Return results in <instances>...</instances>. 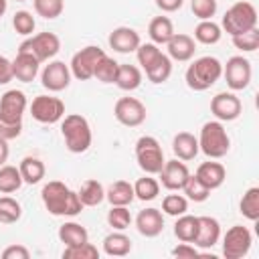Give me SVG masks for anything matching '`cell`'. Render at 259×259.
Segmentation results:
<instances>
[{"label": "cell", "mask_w": 259, "mask_h": 259, "mask_svg": "<svg viewBox=\"0 0 259 259\" xmlns=\"http://www.w3.org/2000/svg\"><path fill=\"white\" fill-rule=\"evenodd\" d=\"M40 198L45 208L55 217H77L83 210L79 194L61 180H49L40 190Z\"/></svg>", "instance_id": "obj_1"}, {"label": "cell", "mask_w": 259, "mask_h": 259, "mask_svg": "<svg viewBox=\"0 0 259 259\" xmlns=\"http://www.w3.org/2000/svg\"><path fill=\"white\" fill-rule=\"evenodd\" d=\"M221 77H223V63L210 55L194 59L184 73V81L192 91H206Z\"/></svg>", "instance_id": "obj_2"}, {"label": "cell", "mask_w": 259, "mask_h": 259, "mask_svg": "<svg viewBox=\"0 0 259 259\" xmlns=\"http://www.w3.org/2000/svg\"><path fill=\"white\" fill-rule=\"evenodd\" d=\"M61 136L65 140V148L71 154H83V152H87L89 146H91V142H93L91 125H89L87 117H83L81 113L63 115Z\"/></svg>", "instance_id": "obj_3"}, {"label": "cell", "mask_w": 259, "mask_h": 259, "mask_svg": "<svg viewBox=\"0 0 259 259\" xmlns=\"http://www.w3.org/2000/svg\"><path fill=\"white\" fill-rule=\"evenodd\" d=\"M198 150L210 158V160H219L223 156L229 154L231 150V138L223 125V121L212 119L202 123L200 127V136H198Z\"/></svg>", "instance_id": "obj_4"}, {"label": "cell", "mask_w": 259, "mask_h": 259, "mask_svg": "<svg viewBox=\"0 0 259 259\" xmlns=\"http://www.w3.org/2000/svg\"><path fill=\"white\" fill-rule=\"evenodd\" d=\"M257 26V8L247 2V0H239L235 2L223 16V24L221 28L229 34V36H235V34H241V32H247L251 28Z\"/></svg>", "instance_id": "obj_5"}, {"label": "cell", "mask_w": 259, "mask_h": 259, "mask_svg": "<svg viewBox=\"0 0 259 259\" xmlns=\"http://www.w3.org/2000/svg\"><path fill=\"white\" fill-rule=\"evenodd\" d=\"M136 160L146 174H158L164 166V150L154 136H142L136 142Z\"/></svg>", "instance_id": "obj_6"}, {"label": "cell", "mask_w": 259, "mask_h": 259, "mask_svg": "<svg viewBox=\"0 0 259 259\" xmlns=\"http://www.w3.org/2000/svg\"><path fill=\"white\" fill-rule=\"evenodd\" d=\"M223 77L229 85V89L233 91H243L249 87L251 77H253V69H251V61L243 55H235L227 59V65H223Z\"/></svg>", "instance_id": "obj_7"}, {"label": "cell", "mask_w": 259, "mask_h": 259, "mask_svg": "<svg viewBox=\"0 0 259 259\" xmlns=\"http://www.w3.org/2000/svg\"><path fill=\"white\" fill-rule=\"evenodd\" d=\"M18 51H26V53L34 55L40 63L51 61L61 51V38L55 32H38V34L28 36L26 40H22Z\"/></svg>", "instance_id": "obj_8"}, {"label": "cell", "mask_w": 259, "mask_h": 259, "mask_svg": "<svg viewBox=\"0 0 259 259\" xmlns=\"http://www.w3.org/2000/svg\"><path fill=\"white\" fill-rule=\"evenodd\" d=\"M105 55L103 49L95 47V45H87L83 47L81 51H77L73 57H71V63H69V69H71V75L79 81H87L93 77V71H95V65L99 63V59Z\"/></svg>", "instance_id": "obj_9"}, {"label": "cell", "mask_w": 259, "mask_h": 259, "mask_svg": "<svg viewBox=\"0 0 259 259\" xmlns=\"http://www.w3.org/2000/svg\"><path fill=\"white\" fill-rule=\"evenodd\" d=\"M253 245V235L243 225H233L223 237V255L227 259H241L249 253Z\"/></svg>", "instance_id": "obj_10"}, {"label": "cell", "mask_w": 259, "mask_h": 259, "mask_svg": "<svg viewBox=\"0 0 259 259\" xmlns=\"http://www.w3.org/2000/svg\"><path fill=\"white\" fill-rule=\"evenodd\" d=\"M30 115L38 123H57L65 115V103L53 95H36L30 103Z\"/></svg>", "instance_id": "obj_11"}, {"label": "cell", "mask_w": 259, "mask_h": 259, "mask_svg": "<svg viewBox=\"0 0 259 259\" xmlns=\"http://www.w3.org/2000/svg\"><path fill=\"white\" fill-rule=\"evenodd\" d=\"M115 119L125 127H138L146 121V105L136 97H119L113 105Z\"/></svg>", "instance_id": "obj_12"}, {"label": "cell", "mask_w": 259, "mask_h": 259, "mask_svg": "<svg viewBox=\"0 0 259 259\" xmlns=\"http://www.w3.org/2000/svg\"><path fill=\"white\" fill-rule=\"evenodd\" d=\"M243 111L241 99L231 91H221L210 99V113L219 121H235Z\"/></svg>", "instance_id": "obj_13"}, {"label": "cell", "mask_w": 259, "mask_h": 259, "mask_svg": "<svg viewBox=\"0 0 259 259\" xmlns=\"http://www.w3.org/2000/svg\"><path fill=\"white\" fill-rule=\"evenodd\" d=\"M71 69L69 65H65L63 61H51L49 65H45L42 73H40V83L45 89L53 91V93H59L63 89L69 87L71 83Z\"/></svg>", "instance_id": "obj_14"}, {"label": "cell", "mask_w": 259, "mask_h": 259, "mask_svg": "<svg viewBox=\"0 0 259 259\" xmlns=\"http://www.w3.org/2000/svg\"><path fill=\"white\" fill-rule=\"evenodd\" d=\"M158 174H160L162 186H164L166 190H172V192H174V190H182L184 182H186L188 176H190V170H188V166H186L182 160L174 158V160H166L164 166H162V170H160Z\"/></svg>", "instance_id": "obj_15"}, {"label": "cell", "mask_w": 259, "mask_h": 259, "mask_svg": "<svg viewBox=\"0 0 259 259\" xmlns=\"http://www.w3.org/2000/svg\"><path fill=\"white\" fill-rule=\"evenodd\" d=\"M26 95L20 89H8L0 97V117L6 121H22L26 111Z\"/></svg>", "instance_id": "obj_16"}, {"label": "cell", "mask_w": 259, "mask_h": 259, "mask_svg": "<svg viewBox=\"0 0 259 259\" xmlns=\"http://www.w3.org/2000/svg\"><path fill=\"white\" fill-rule=\"evenodd\" d=\"M136 229H138V233L142 237H148V239L158 237L164 231V214H162V210L154 208V206L140 210L138 217H136Z\"/></svg>", "instance_id": "obj_17"}, {"label": "cell", "mask_w": 259, "mask_h": 259, "mask_svg": "<svg viewBox=\"0 0 259 259\" xmlns=\"http://www.w3.org/2000/svg\"><path fill=\"white\" fill-rule=\"evenodd\" d=\"M107 42L115 53L127 55V53H136V49L140 47L142 40H140V34L132 26H117L109 32Z\"/></svg>", "instance_id": "obj_18"}, {"label": "cell", "mask_w": 259, "mask_h": 259, "mask_svg": "<svg viewBox=\"0 0 259 259\" xmlns=\"http://www.w3.org/2000/svg\"><path fill=\"white\" fill-rule=\"evenodd\" d=\"M221 239V223L214 217H198V231L194 237V247L198 249H210Z\"/></svg>", "instance_id": "obj_19"}, {"label": "cell", "mask_w": 259, "mask_h": 259, "mask_svg": "<svg viewBox=\"0 0 259 259\" xmlns=\"http://www.w3.org/2000/svg\"><path fill=\"white\" fill-rule=\"evenodd\" d=\"M168 47V57L172 61H178V63H186L194 57V51H196V40L190 36V34H184V32H174V36L166 42Z\"/></svg>", "instance_id": "obj_20"}, {"label": "cell", "mask_w": 259, "mask_h": 259, "mask_svg": "<svg viewBox=\"0 0 259 259\" xmlns=\"http://www.w3.org/2000/svg\"><path fill=\"white\" fill-rule=\"evenodd\" d=\"M38 65L40 61L34 55L26 51H18L16 57L12 59V75L22 83H30L38 75Z\"/></svg>", "instance_id": "obj_21"}, {"label": "cell", "mask_w": 259, "mask_h": 259, "mask_svg": "<svg viewBox=\"0 0 259 259\" xmlns=\"http://www.w3.org/2000/svg\"><path fill=\"white\" fill-rule=\"evenodd\" d=\"M208 190H214V188H221L223 182L227 180V170L221 162H214V160H208V162H202L198 168H196V174H194Z\"/></svg>", "instance_id": "obj_22"}, {"label": "cell", "mask_w": 259, "mask_h": 259, "mask_svg": "<svg viewBox=\"0 0 259 259\" xmlns=\"http://www.w3.org/2000/svg\"><path fill=\"white\" fill-rule=\"evenodd\" d=\"M172 152L178 160H194L196 154L200 152L198 150V138L192 136L190 132H178L174 138H172Z\"/></svg>", "instance_id": "obj_23"}, {"label": "cell", "mask_w": 259, "mask_h": 259, "mask_svg": "<svg viewBox=\"0 0 259 259\" xmlns=\"http://www.w3.org/2000/svg\"><path fill=\"white\" fill-rule=\"evenodd\" d=\"M105 198L109 200L111 206H127L134 202L136 194H134V184H130L127 180H115L109 184V188L105 190Z\"/></svg>", "instance_id": "obj_24"}, {"label": "cell", "mask_w": 259, "mask_h": 259, "mask_svg": "<svg viewBox=\"0 0 259 259\" xmlns=\"http://www.w3.org/2000/svg\"><path fill=\"white\" fill-rule=\"evenodd\" d=\"M18 170H20L22 182H26V184H38L47 174L45 162L36 156H24L18 164Z\"/></svg>", "instance_id": "obj_25"}, {"label": "cell", "mask_w": 259, "mask_h": 259, "mask_svg": "<svg viewBox=\"0 0 259 259\" xmlns=\"http://www.w3.org/2000/svg\"><path fill=\"white\" fill-rule=\"evenodd\" d=\"M132 251V239L123 231H113L103 239V253L109 257H125Z\"/></svg>", "instance_id": "obj_26"}, {"label": "cell", "mask_w": 259, "mask_h": 259, "mask_svg": "<svg viewBox=\"0 0 259 259\" xmlns=\"http://www.w3.org/2000/svg\"><path fill=\"white\" fill-rule=\"evenodd\" d=\"M121 91H136L142 85V71L136 65H127V63H119L117 67V75L113 81Z\"/></svg>", "instance_id": "obj_27"}, {"label": "cell", "mask_w": 259, "mask_h": 259, "mask_svg": "<svg viewBox=\"0 0 259 259\" xmlns=\"http://www.w3.org/2000/svg\"><path fill=\"white\" fill-rule=\"evenodd\" d=\"M148 34L154 45H166L174 36V24L168 16H156L148 24Z\"/></svg>", "instance_id": "obj_28"}, {"label": "cell", "mask_w": 259, "mask_h": 259, "mask_svg": "<svg viewBox=\"0 0 259 259\" xmlns=\"http://www.w3.org/2000/svg\"><path fill=\"white\" fill-rule=\"evenodd\" d=\"M59 241L65 243V247H71V245H81V243H87L89 241V233L83 225L75 223V221H69V223H63L59 227Z\"/></svg>", "instance_id": "obj_29"}, {"label": "cell", "mask_w": 259, "mask_h": 259, "mask_svg": "<svg viewBox=\"0 0 259 259\" xmlns=\"http://www.w3.org/2000/svg\"><path fill=\"white\" fill-rule=\"evenodd\" d=\"M144 71H146V77H148L154 85H160V83L168 81L170 75H172V59H170L168 55L160 53V55L156 57V61H154L152 65H148Z\"/></svg>", "instance_id": "obj_30"}, {"label": "cell", "mask_w": 259, "mask_h": 259, "mask_svg": "<svg viewBox=\"0 0 259 259\" xmlns=\"http://www.w3.org/2000/svg\"><path fill=\"white\" fill-rule=\"evenodd\" d=\"M77 194H79L83 206H97V204H101V202L105 200V188H103V184H101L99 180H95V178L85 180V182L81 184V188H79Z\"/></svg>", "instance_id": "obj_31"}, {"label": "cell", "mask_w": 259, "mask_h": 259, "mask_svg": "<svg viewBox=\"0 0 259 259\" xmlns=\"http://www.w3.org/2000/svg\"><path fill=\"white\" fill-rule=\"evenodd\" d=\"M223 36V28L221 24L212 22V20H200L196 26H194V40L200 42V45H217Z\"/></svg>", "instance_id": "obj_32"}, {"label": "cell", "mask_w": 259, "mask_h": 259, "mask_svg": "<svg viewBox=\"0 0 259 259\" xmlns=\"http://www.w3.org/2000/svg\"><path fill=\"white\" fill-rule=\"evenodd\" d=\"M196 231H198V217H192V214H180L176 217V223H174V235L178 241L182 243H192L194 237H196Z\"/></svg>", "instance_id": "obj_33"}, {"label": "cell", "mask_w": 259, "mask_h": 259, "mask_svg": "<svg viewBox=\"0 0 259 259\" xmlns=\"http://www.w3.org/2000/svg\"><path fill=\"white\" fill-rule=\"evenodd\" d=\"M134 194H136V198H140L144 202H150V200H154L160 194V182L152 174H146V176H142V178L136 180Z\"/></svg>", "instance_id": "obj_34"}, {"label": "cell", "mask_w": 259, "mask_h": 259, "mask_svg": "<svg viewBox=\"0 0 259 259\" xmlns=\"http://www.w3.org/2000/svg\"><path fill=\"white\" fill-rule=\"evenodd\" d=\"M22 184H24V182H22L20 170H18L16 166H10V164L0 166V192H2V194L16 192Z\"/></svg>", "instance_id": "obj_35"}, {"label": "cell", "mask_w": 259, "mask_h": 259, "mask_svg": "<svg viewBox=\"0 0 259 259\" xmlns=\"http://www.w3.org/2000/svg\"><path fill=\"white\" fill-rule=\"evenodd\" d=\"M239 210L245 219H249L253 223L259 219V188L257 186H251L245 190V194L241 196V202H239Z\"/></svg>", "instance_id": "obj_36"}, {"label": "cell", "mask_w": 259, "mask_h": 259, "mask_svg": "<svg viewBox=\"0 0 259 259\" xmlns=\"http://www.w3.org/2000/svg\"><path fill=\"white\" fill-rule=\"evenodd\" d=\"M22 217V206L16 198L12 196H0V223L2 225H12L20 221Z\"/></svg>", "instance_id": "obj_37"}, {"label": "cell", "mask_w": 259, "mask_h": 259, "mask_svg": "<svg viewBox=\"0 0 259 259\" xmlns=\"http://www.w3.org/2000/svg\"><path fill=\"white\" fill-rule=\"evenodd\" d=\"M117 67L119 63L107 55H103L99 59V63L95 65V71H93V77L101 83H113L115 81V75H117Z\"/></svg>", "instance_id": "obj_38"}, {"label": "cell", "mask_w": 259, "mask_h": 259, "mask_svg": "<svg viewBox=\"0 0 259 259\" xmlns=\"http://www.w3.org/2000/svg\"><path fill=\"white\" fill-rule=\"evenodd\" d=\"M182 190H184V196H186L188 200H192V202H204V200L210 196V190H208L194 174L188 176V180L184 182Z\"/></svg>", "instance_id": "obj_39"}, {"label": "cell", "mask_w": 259, "mask_h": 259, "mask_svg": "<svg viewBox=\"0 0 259 259\" xmlns=\"http://www.w3.org/2000/svg\"><path fill=\"white\" fill-rule=\"evenodd\" d=\"M32 6H34V12L42 18H47V20L59 18L65 10L63 0H32Z\"/></svg>", "instance_id": "obj_40"}, {"label": "cell", "mask_w": 259, "mask_h": 259, "mask_svg": "<svg viewBox=\"0 0 259 259\" xmlns=\"http://www.w3.org/2000/svg\"><path fill=\"white\" fill-rule=\"evenodd\" d=\"M188 210V198L184 194H166L162 200V212L168 217H180Z\"/></svg>", "instance_id": "obj_41"}, {"label": "cell", "mask_w": 259, "mask_h": 259, "mask_svg": "<svg viewBox=\"0 0 259 259\" xmlns=\"http://www.w3.org/2000/svg\"><path fill=\"white\" fill-rule=\"evenodd\" d=\"M63 259H99V249L89 241L81 245H71L63 249Z\"/></svg>", "instance_id": "obj_42"}, {"label": "cell", "mask_w": 259, "mask_h": 259, "mask_svg": "<svg viewBox=\"0 0 259 259\" xmlns=\"http://www.w3.org/2000/svg\"><path fill=\"white\" fill-rule=\"evenodd\" d=\"M231 38H233L235 49H239V51H243V53H253V51L259 49V28H257V26L251 28V30H247V32L235 34V36H231Z\"/></svg>", "instance_id": "obj_43"}, {"label": "cell", "mask_w": 259, "mask_h": 259, "mask_svg": "<svg viewBox=\"0 0 259 259\" xmlns=\"http://www.w3.org/2000/svg\"><path fill=\"white\" fill-rule=\"evenodd\" d=\"M107 225L113 231H125L132 225V214L127 206H111L107 210Z\"/></svg>", "instance_id": "obj_44"}, {"label": "cell", "mask_w": 259, "mask_h": 259, "mask_svg": "<svg viewBox=\"0 0 259 259\" xmlns=\"http://www.w3.org/2000/svg\"><path fill=\"white\" fill-rule=\"evenodd\" d=\"M12 26H14V30H16L18 34L30 36V34L34 32L36 20H34L32 12H28V10H18V12H14V16H12Z\"/></svg>", "instance_id": "obj_45"}, {"label": "cell", "mask_w": 259, "mask_h": 259, "mask_svg": "<svg viewBox=\"0 0 259 259\" xmlns=\"http://www.w3.org/2000/svg\"><path fill=\"white\" fill-rule=\"evenodd\" d=\"M190 10L198 20H212L217 14V0H190Z\"/></svg>", "instance_id": "obj_46"}, {"label": "cell", "mask_w": 259, "mask_h": 259, "mask_svg": "<svg viewBox=\"0 0 259 259\" xmlns=\"http://www.w3.org/2000/svg\"><path fill=\"white\" fill-rule=\"evenodd\" d=\"M160 53L162 51L154 42H140V47L136 49V57H138V63L142 65V69H146L148 65H152Z\"/></svg>", "instance_id": "obj_47"}, {"label": "cell", "mask_w": 259, "mask_h": 259, "mask_svg": "<svg viewBox=\"0 0 259 259\" xmlns=\"http://www.w3.org/2000/svg\"><path fill=\"white\" fill-rule=\"evenodd\" d=\"M22 134V121H6L0 117V138L2 140H16Z\"/></svg>", "instance_id": "obj_48"}, {"label": "cell", "mask_w": 259, "mask_h": 259, "mask_svg": "<svg viewBox=\"0 0 259 259\" xmlns=\"http://www.w3.org/2000/svg\"><path fill=\"white\" fill-rule=\"evenodd\" d=\"M30 257V251L24 247V245H8L4 251H2V259H28Z\"/></svg>", "instance_id": "obj_49"}, {"label": "cell", "mask_w": 259, "mask_h": 259, "mask_svg": "<svg viewBox=\"0 0 259 259\" xmlns=\"http://www.w3.org/2000/svg\"><path fill=\"white\" fill-rule=\"evenodd\" d=\"M174 257H178V259H192V257H198L200 253H198V249L194 247V245H190V243H178L172 251H170Z\"/></svg>", "instance_id": "obj_50"}, {"label": "cell", "mask_w": 259, "mask_h": 259, "mask_svg": "<svg viewBox=\"0 0 259 259\" xmlns=\"http://www.w3.org/2000/svg\"><path fill=\"white\" fill-rule=\"evenodd\" d=\"M14 79L12 75V61L6 59L4 55H0V85H6Z\"/></svg>", "instance_id": "obj_51"}, {"label": "cell", "mask_w": 259, "mask_h": 259, "mask_svg": "<svg viewBox=\"0 0 259 259\" xmlns=\"http://www.w3.org/2000/svg\"><path fill=\"white\" fill-rule=\"evenodd\" d=\"M182 4H184V0H156V6L162 12H176L182 8Z\"/></svg>", "instance_id": "obj_52"}, {"label": "cell", "mask_w": 259, "mask_h": 259, "mask_svg": "<svg viewBox=\"0 0 259 259\" xmlns=\"http://www.w3.org/2000/svg\"><path fill=\"white\" fill-rule=\"evenodd\" d=\"M8 154H10V148H8V140H2L0 138V166L6 164L8 160Z\"/></svg>", "instance_id": "obj_53"}, {"label": "cell", "mask_w": 259, "mask_h": 259, "mask_svg": "<svg viewBox=\"0 0 259 259\" xmlns=\"http://www.w3.org/2000/svg\"><path fill=\"white\" fill-rule=\"evenodd\" d=\"M6 8H8V0H0V18L4 16V12H6Z\"/></svg>", "instance_id": "obj_54"}, {"label": "cell", "mask_w": 259, "mask_h": 259, "mask_svg": "<svg viewBox=\"0 0 259 259\" xmlns=\"http://www.w3.org/2000/svg\"><path fill=\"white\" fill-rule=\"evenodd\" d=\"M16 2H24V0H16Z\"/></svg>", "instance_id": "obj_55"}]
</instances>
